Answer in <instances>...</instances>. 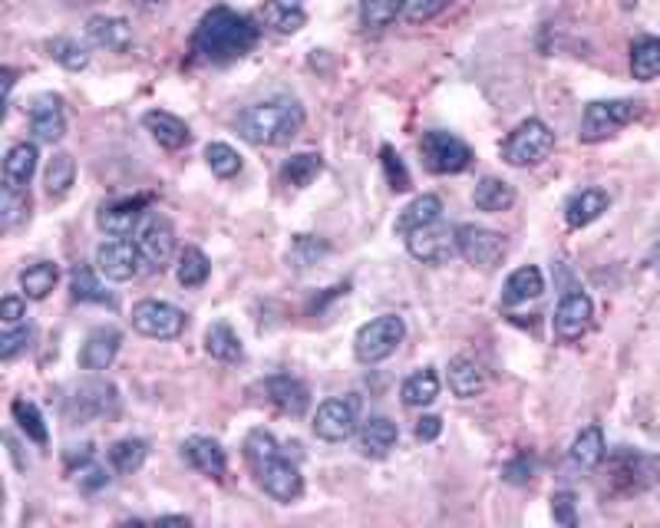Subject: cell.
<instances>
[{"mask_svg":"<svg viewBox=\"0 0 660 528\" xmlns=\"http://www.w3.org/2000/svg\"><path fill=\"white\" fill-rule=\"evenodd\" d=\"M145 456H149V443L145 439H132L130 436V439H120V443L110 446V463H113V469L120 476L139 473L142 463H145Z\"/></svg>","mask_w":660,"mask_h":528,"instance_id":"cell-41","label":"cell"},{"mask_svg":"<svg viewBox=\"0 0 660 528\" xmlns=\"http://www.w3.org/2000/svg\"><path fill=\"white\" fill-rule=\"evenodd\" d=\"M449 390L459 396V399H473L486 390V374L476 361L469 357H456L449 364Z\"/></svg>","mask_w":660,"mask_h":528,"instance_id":"cell-35","label":"cell"},{"mask_svg":"<svg viewBox=\"0 0 660 528\" xmlns=\"http://www.w3.org/2000/svg\"><path fill=\"white\" fill-rule=\"evenodd\" d=\"M30 132L43 145H57L67 135V113H63V100L60 97L43 93V97L33 100V106H30Z\"/></svg>","mask_w":660,"mask_h":528,"instance_id":"cell-16","label":"cell"},{"mask_svg":"<svg viewBox=\"0 0 660 528\" xmlns=\"http://www.w3.org/2000/svg\"><path fill=\"white\" fill-rule=\"evenodd\" d=\"M571 463L578 466V469H598L601 463H605V456H608V443H605V433H601V426H585L578 436H575V443H571Z\"/></svg>","mask_w":660,"mask_h":528,"instance_id":"cell-29","label":"cell"},{"mask_svg":"<svg viewBox=\"0 0 660 528\" xmlns=\"http://www.w3.org/2000/svg\"><path fill=\"white\" fill-rule=\"evenodd\" d=\"M47 53H50L63 70H70V73H80V70L90 67V53H87L77 40H70V37L50 40V43H47Z\"/></svg>","mask_w":660,"mask_h":528,"instance_id":"cell-44","label":"cell"},{"mask_svg":"<svg viewBox=\"0 0 660 528\" xmlns=\"http://www.w3.org/2000/svg\"><path fill=\"white\" fill-rule=\"evenodd\" d=\"M264 394H267V399H271L281 413H287V416H304L307 406H311V390H307L297 377H291V374H274V377H267V380H264Z\"/></svg>","mask_w":660,"mask_h":528,"instance_id":"cell-21","label":"cell"},{"mask_svg":"<svg viewBox=\"0 0 660 528\" xmlns=\"http://www.w3.org/2000/svg\"><path fill=\"white\" fill-rule=\"evenodd\" d=\"M205 354L212 361H222V364H238L245 357V347L238 341V334L232 331V324L225 321H215L209 331H205Z\"/></svg>","mask_w":660,"mask_h":528,"instance_id":"cell-28","label":"cell"},{"mask_svg":"<svg viewBox=\"0 0 660 528\" xmlns=\"http://www.w3.org/2000/svg\"><path fill=\"white\" fill-rule=\"evenodd\" d=\"M30 341H33V327H30L27 321L17 324V327H3V337H0V361L10 364L17 354H23V351L30 347Z\"/></svg>","mask_w":660,"mask_h":528,"instance_id":"cell-46","label":"cell"},{"mask_svg":"<svg viewBox=\"0 0 660 528\" xmlns=\"http://www.w3.org/2000/svg\"><path fill=\"white\" fill-rule=\"evenodd\" d=\"M97 264H100V274H106L110 281H132V277H139L145 262H142V252L135 242L116 238V242H106L97 248Z\"/></svg>","mask_w":660,"mask_h":528,"instance_id":"cell-17","label":"cell"},{"mask_svg":"<svg viewBox=\"0 0 660 528\" xmlns=\"http://www.w3.org/2000/svg\"><path fill=\"white\" fill-rule=\"evenodd\" d=\"M182 456H185V463L195 469V473H202V476H209V479H225V473H229V456H225V449L215 443V439H209V436H189L185 443H182Z\"/></svg>","mask_w":660,"mask_h":528,"instance_id":"cell-18","label":"cell"},{"mask_svg":"<svg viewBox=\"0 0 660 528\" xmlns=\"http://www.w3.org/2000/svg\"><path fill=\"white\" fill-rule=\"evenodd\" d=\"M120 347H123V331H116V327H97V331H90V337L83 341V351H80V367L83 370H106L113 361H116V354H120Z\"/></svg>","mask_w":660,"mask_h":528,"instance_id":"cell-19","label":"cell"},{"mask_svg":"<svg viewBox=\"0 0 660 528\" xmlns=\"http://www.w3.org/2000/svg\"><path fill=\"white\" fill-rule=\"evenodd\" d=\"M245 459H248L258 486H262L274 502H294V499H301V493H304L301 469L281 453L277 439L267 429H252L248 433V439H245Z\"/></svg>","mask_w":660,"mask_h":528,"instance_id":"cell-2","label":"cell"},{"mask_svg":"<svg viewBox=\"0 0 660 528\" xmlns=\"http://www.w3.org/2000/svg\"><path fill=\"white\" fill-rule=\"evenodd\" d=\"M77 182V162L70 152H57L50 162H47V172H43V185H47V195L50 199H63Z\"/></svg>","mask_w":660,"mask_h":528,"instance_id":"cell-39","label":"cell"},{"mask_svg":"<svg viewBox=\"0 0 660 528\" xmlns=\"http://www.w3.org/2000/svg\"><path fill=\"white\" fill-rule=\"evenodd\" d=\"M145 205H149L145 195L116 199V202H110V205L100 209L97 225H100L110 238H130L132 232H139V225H142V219H145Z\"/></svg>","mask_w":660,"mask_h":528,"instance_id":"cell-15","label":"cell"},{"mask_svg":"<svg viewBox=\"0 0 660 528\" xmlns=\"http://www.w3.org/2000/svg\"><path fill=\"white\" fill-rule=\"evenodd\" d=\"M87 37L93 47H103L110 53H126L132 47V27L123 17H106V13H97L87 20Z\"/></svg>","mask_w":660,"mask_h":528,"instance_id":"cell-22","label":"cell"},{"mask_svg":"<svg viewBox=\"0 0 660 528\" xmlns=\"http://www.w3.org/2000/svg\"><path fill=\"white\" fill-rule=\"evenodd\" d=\"M327 252H331L327 242H321L314 235H297L294 245H291V262H294V267H311V264L321 262Z\"/></svg>","mask_w":660,"mask_h":528,"instance_id":"cell-47","label":"cell"},{"mask_svg":"<svg viewBox=\"0 0 660 528\" xmlns=\"http://www.w3.org/2000/svg\"><path fill=\"white\" fill-rule=\"evenodd\" d=\"M555 152V132L548 123L541 120H526L519 123L516 130L509 132V139L502 142V159L512 165V169H531V165H541L548 155Z\"/></svg>","mask_w":660,"mask_h":528,"instance_id":"cell-5","label":"cell"},{"mask_svg":"<svg viewBox=\"0 0 660 528\" xmlns=\"http://www.w3.org/2000/svg\"><path fill=\"white\" fill-rule=\"evenodd\" d=\"M10 413H13V419H17V426L27 433V439H33L37 446H47L50 443V433H47V423H43V416H40V409H37V403H30V399H13L10 403Z\"/></svg>","mask_w":660,"mask_h":528,"instance_id":"cell-42","label":"cell"},{"mask_svg":"<svg viewBox=\"0 0 660 528\" xmlns=\"http://www.w3.org/2000/svg\"><path fill=\"white\" fill-rule=\"evenodd\" d=\"M611 209V195L605 189H581L565 202V225L568 229H588Z\"/></svg>","mask_w":660,"mask_h":528,"instance_id":"cell-20","label":"cell"},{"mask_svg":"<svg viewBox=\"0 0 660 528\" xmlns=\"http://www.w3.org/2000/svg\"><path fill=\"white\" fill-rule=\"evenodd\" d=\"M551 519L565 528L578 526V502H575V493H555V496H551Z\"/></svg>","mask_w":660,"mask_h":528,"instance_id":"cell-52","label":"cell"},{"mask_svg":"<svg viewBox=\"0 0 660 528\" xmlns=\"http://www.w3.org/2000/svg\"><path fill=\"white\" fill-rule=\"evenodd\" d=\"M264 23L277 33H297L307 23L304 0H264Z\"/></svg>","mask_w":660,"mask_h":528,"instance_id":"cell-30","label":"cell"},{"mask_svg":"<svg viewBox=\"0 0 660 528\" xmlns=\"http://www.w3.org/2000/svg\"><path fill=\"white\" fill-rule=\"evenodd\" d=\"M120 409V390L106 380H87L80 384L70 403H67V416L73 423H93V419H106L116 416Z\"/></svg>","mask_w":660,"mask_h":528,"instance_id":"cell-9","label":"cell"},{"mask_svg":"<svg viewBox=\"0 0 660 528\" xmlns=\"http://www.w3.org/2000/svg\"><path fill=\"white\" fill-rule=\"evenodd\" d=\"M304 106L294 97H274L242 110L238 132L252 145H287L297 132L304 130Z\"/></svg>","mask_w":660,"mask_h":528,"instance_id":"cell-3","label":"cell"},{"mask_svg":"<svg viewBox=\"0 0 660 528\" xmlns=\"http://www.w3.org/2000/svg\"><path fill=\"white\" fill-rule=\"evenodd\" d=\"M130 3H135V7H149V3H159V0H130Z\"/></svg>","mask_w":660,"mask_h":528,"instance_id":"cell-56","label":"cell"},{"mask_svg":"<svg viewBox=\"0 0 660 528\" xmlns=\"http://www.w3.org/2000/svg\"><path fill=\"white\" fill-rule=\"evenodd\" d=\"M406 10V0H361V20L367 30H384Z\"/></svg>","mask_w":660,"mask_h":528,"instance_id":"cell-43","label":"cell"},{"mask_svg":"<svg viewBox=\"0 0 660 528\" xmlns=\"http://www.w3.org/2000/svg\"><path fill=\"white\" fill-rule=\"evenodd\" d=\"M399 396H403V403L413 406V409H423V406L436 403V396H439V377H436V370L426 367V370L409 374V377L403 380V387H399Z\"/></svg>","mask_w":660,"mask_h":528,"instance_id":"cell-37","label":"cell"},{"mask_svg":"<svg viewBox=\"0 0 660 528\" xmlns=\"http://www.w3.org/2000/svg\"><path fill=\"white\" fill-rule=\"evenodd\" d=\"M419 155H423L426 169L436 172V175H459L473 165V149L459 135L446 130L423 132Z\"/></svg>","mask_w":660,"mask_h":528,"instance_id":"cell-7","label":"cell"},{"mask_svg":"<svg viewBox=\"0 0 660 528\" xmlns=\"http://www.w3.org/2000/svg\"><path fill=\"white\" fill-rule=\"evenodd\" d=\"M27 209H30V192L27 189H3V199H0L3 229H13L20 219H27Z\"/></svg>","mask_w":660,"mask_h":528,"instance_id":"cell-48","label":"cell"},{"mask_svg":"<svg viewBox=\"0 0 660 528\" xmlns=\"http://www.w3.org/2000/svg\"><path fill=\"white\" fill-rule=\"evenodd\" d=\"M324 172V155L321 152H297L281 165V182L287 189H307L317 175Z\"/></svg>","mask_w":660,"mask_h":528,"instance_id":"cell-33","label":"cell"},{"mask_svg":"<svg viewBox=\"0 0 660 528\" xmlns=\"http://www.w3.org/2000/svg\"><path fill=\"white\" fill-rule=\"evenodd\" d=\"M531 473H535V463L528 459V453H519L506 469H502V476L509 479V483H516V486H526L531 483Z\"/></svg>","mask_w":660,"mask_h":528,"instance_id":"cell-53","label":"cell"},{"mask_svg":"<svg viewBox=\"0 0 660 528\" xmlns=\"http://www.w3.org/2000/svg\"><path fill=\"white\" fill-rule=\"evenodd\" d=\"M205 162L219 179H235L242 172V155L229 145V142H209L205 145Z\"/></svg>","mask_w":660,"mask_h":528,"instance_id":"cell-45","label":"cell"},{"mask_svg":"<svg viewBox=\"0 0 660 528\" xmlns=\"http://www.w3.org/2000/svg\"><path fill=\"white\" fill-rule=\"evenodd\" d=\"M0 321H3V327L23 324V321H27V304H23L20 297H3V301H0Z\"/></svg>","mask_w":660,"mask_h":528,"instance_id":"cell-54","label":"cell"},{"mask_svg":"<svg viewBox=\"0 0 660 528\" xmlns=\"http://www.w3.org/2000/svg\"><path fill=\"white\" fill-rule=\"evenodd\" d=\"M399 439V429H396L394 419L387 416H370L361 429V453L370 456V459H384Z\"/></svg>","mask_w":660,"mask_h":528,"instance_id":"cell-26","label":"cell"},{"mask_svg":"<svg viewBox=\"0 0 660 528\" xmlns=\"http://www.w3.org/2000/svg\"><path fill=\"white\" fill-rule=\"evenodd\" d=\"M77 483H80L83 493H100V489L110 486V473H106V466L87 459V463L80 466V473H77Z\"/></svg>","mask_w":660,"mask_h":528,"instance_id":"cell-51","label":"cell"},{"mask_svg":"<svg viewBox=\"0 0 660 528\" xmlns=\"http://www.w3.org/2000/svg\"><path fill=\"white\" fill-rule=\"evenodd\" d=\"M70 291H73V301L116 307V294L106 291V287L100 284V277H97L87 264H77V267H73V274H70Z\"/></svg>","mask_w":660,"mask_h":528,"instance_id":"cell-34","label":"cell"},{"mask_svg":"<svg viewBox=\"0 0 660 528\" xmlns=\"http://www.w3.org/2000/svg\"><path fill=\"white\" fill-rule=\"evenodd\" d=\"M380 162H384V172H387V182H390V189L394 192H409V172H406V165H403V159L396 155L394 145H384L380 149Z\"/></svg>","mask_w":660,"mask_h":528,"instance_id":"cell-50","label":"cell"},{"mask_svg":"<svg viewBox=\"0 0 660 528\" xmlns=\"http://www.w3.org/2000/svg\"><path fill=\"white\" fill-rule=\"evenodd\" d=\"M406 337V324L396 314H380L370 324H364L354 337V354L361 364H384L387 357H394L396 347Z\"/></svg>","mask_w":660,"mask_h":528,"instance_id":"cell-6","label":"cell"},{"mask_svg":"<svg viewBox=\"0 0 660 528\" xmlns=\"http://www.w3.org/2000/svg\"><path fill=\"white\" fill-rule=\"evenodd\" d=\"M57 281H60V267L53 262H37L20 271V287H23V294L30 301L50 297V291L57 287Z\"/></svg>","mask_w":660,"mask_h":528,"instance_id":"cell-38","label":"cell"},{"mask_svg":"<svg viewBox=\"0 0 660 528\" xmlns=\"http://www.w3.org/2000/svg\"><path fill=\"white\" fill-rule=\"evenodd\" d=\"M37 145L33 142H17L3 155V189H27L33 172H37Z\"/></svg>","mask_w":660,"mask_h":528,"instance_id":"cell-25","label":"cell"},{"mask_svg":"<svg viewBox=\"0 0 660 528\" xmlns=\"http://www.w3.org/2000/svg\"><path fill=\"white\" fill-rule=\"evenodd\" d=\"M591 321H595V304L585 291H568L555 307V334L565 344L581 341L588 334Z\"/></svg>","mask_w":660,"mask_h":528,"instance_id":"cell-14","label":"cell"},{"mask_svg":"<svg viewBox=\"0 0 660 528\" xmlns=\"http://www.w3.org/2000/svg\"><path fill=\"white\" fill-rule=\"evenodd\" d=\"M209 274H212V262L205 258V252L202 248H182L179 252V264H175V281L182 284V287H189V291H195V287H202L205 281H209Z\"/></svg>","mask_w":660,"mask_h":528,"instance_id":"cell-40","label":"cell"},{"mask_svg":"<svg viewBox=\"0 0 660 528\" xmlns=\"http://www.w3.org/2000/svg\"><path fill=\"white\" fill-rule=\"evenodd\" d=\"M439 433H443V419H439V416H423V419L416 423V439H419V443H433Z\"/></svg>","mask_w":660,"mask_h":528,"instance_id":"cell-55","label":"cell"},{"mask_svg":"<svg viewBox=\"0 0 660 528\" xmlns=\"http://www.w3.org/2000/svg\"><path fill=\"white\" fill-rule=\"evenodd\" d=\"M456 252L466 258L469 264L489 271L506 258L509 245H506V235L493 232V229H483V225H459L456 229Z\"/></svg>","mask_w":660,"mask_h":528,"instance_id":"cell-10","label":"cell"},{"mask_svg":"<svg viewBox=\"0 0 660 528\" xmlns=\"http://www.w3.org/2000/svg\"><path fill=\"white\" fill-rule=\"evenodd\" d=\"M651 459L638 456V453H618L611 459V486L621 493H641L651 483Z\"/></svg>","mask_w":660,"mask_h":528,"instance_id":"cell-23","label":"cell"},{"mask_svg":"<svg viewBox=\"0 0 660 528\" xmlns=\"http://www.w3.org/2000/svg\"><path fill=\"white\" fill-rule=\"evenodd\" d=\"M189 317L182 307L169 304V301H139L132 307V327L142 334V337H152V341H175L182 337Z\"/></svg>","mask_w":660,"mask_h":528,"instance_id":"cell-8","label":"cell"},{"mask_svg":"<svg viewBox=\"0 0 660 528\" xmlns=\"http://www.w3.org/2000/svg\"><path fill=\"white\" fill-rule=\"evenodd\" d=\"M545 291V277L535 264H526V267H516L502 287V304L506 307H516V304H528L535 297H541Z\"/></svg>","mask_w":660,"mask_h":528,"instance_id":"cell-27","label":"cell"},{"mask_svg":"<svg viewBox=\"0 0 660 528\" xmlns=\"http://www.w3.org/2000/svg\"><path fill=\"white\" fill-rule=\"evenodd\" d=\"M142 126L149 130V135H152L162 149H169V152H179V149H185V145L192 142L189 123H182L179 116H172V113H165V110H149V113L142 116Z\"/></svg>","mask_w":660,"mask_h":528,"instance_id":"cell-24","label":"cell"},{"mask_svg":"<svg viewBox=\"0 0 660 528\" xmlns=\"http://www.w3.org/2000/svg\"><path fill=\"white\" fill-rule=\"evenodd\" d=\"M258 40H262V27L252 17H245L232 7H212L199 20L189 50L199 63L225 67V63L248 57L258 47Z\"/></svg>","mask_w":660,"mask_h":528,"instance_id":"cell-1","label":"cell"},{"mask_svg":"<svg viewBox=\"0 0 660 528\" xmlns=\"http://www.w3.org/2000/svg\"><path fill=\"white\" fill-rule=\"evenodd\" d=\"M135 245L142 252L145 267L162 271L165 264L172 262V255H175V229H172V222L165 215H159V212L145 215L142 225H139V232H135Z\"/></svg>","mask_w":660,"mask_h":528,"instance_id":"cell-12","label":"cell"},{"mask_svg":"<svg viewBox=\"0 0 660 528\" xmlns=\"http://www.w3.org/2000/svg\"><path fill=\"white\" fill-rule=\"evenodd\" d=\"M403 238H406V252L423 264H446L456 255V229H449L443 219L419 225Z\"/></svg>","mask_w":660,"mask_h":528,"instance_id":"cell-11","label":"cell"},{"mask_svg":"<svg viewBox=\"0 0 660 528\" xmlns=\"http://www.w3.org/2000/svg\"><path fill=\"white\" fill-rule=\"evenodd\" d=\"M473 202L479 212H509L516 205V189L506 182V179H496V175H486L476 192H473Z\"/></svg>","mask_w":660,"mask_h":528,"instance_id":"cell-31","label":"cell"},{"mask_svg":"<svg viewBox=\"0 0 660 528\" xmlns=\"http://www.w3.org/2000/svg\"><path fill=\"white\" fill-rule=\"evenodd\" d=\"M641 116H644V100H595L581 113L578 139L585 145H598V142L618 135L625 126H631Z\"/></svg>","mask_w":660,"mask_h":528,"instance_id":"cell-4","label":"cell"},{"mask_svg":"<svg viewBox=\"0 0 660 528\" xmlns=\"http://www.w3.org/2000/svg\"><path fill=\"white\" fill-rule=\"evenodd\" d=\"M439 219H443V199L439 195H419L399 212L396 235H406V232H413L419 225H429V222H439Z\"/></svg>","mask_w":660,"mask_h":528,"instance_id":"cell-36","label":"cell"},{"mask_svg":"<svg viewBox=\"0 0 660 528\" xmlns=\"http://www.w3.org/2000/svg\"><path fill=\"white\" fill-rule=\"evenodd\" d=\"M357 399L354 396H334L324 399L314 413V433L324 443H347L357 429Z\"/></svg>","mask_w":660,"mask_h":528,"instance_id":"cell-13","label":"cell"},{"mask_svg":"<svg viewBox=\"0 0 660 528\" xmlns=\"http://www.w3.org/2000/svg\"><path fill=\"white\" fill-rule=\"evenodd\" d=\"M654 264H658V271H660V245H658V252H654Z\"/></svg>","mask_w":660,"mask_h":528,"instance_id":"cell-57","label":"cell"},{"mask_svg":"<svg viewBox=\"0 0 660 528\" xmlns=\"http://www.w3.org/2000/svg\"><path fill=\"white\" fill-rule=\"evenodd\" d=\"M453 3H456V0H406L403 17H406L409 23H429V20H436L439 13H446Z\"/></svg>","mask_w":660,"mask_h":528,"instance_id":"cell-49","label":"cell"},{"mask_svg":"<svg viewBox=\"0 0 660 528\" xmlns=\"http://www.w3.org/2000/svg\"><path fill=\"white\" fill-rule=\"evenodd\" d=\"M631 77L651 83L660 77V37L644 33L631 43Z\"/></svg>","mask_w":660,"mask_h":528,"instance_id":"cell-32","label":"cell"}]
</instances>
